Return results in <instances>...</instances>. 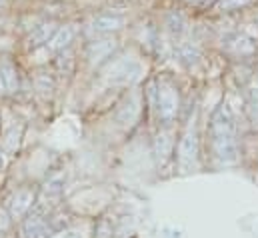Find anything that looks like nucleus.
I'll list each match as a JSON object with an SVG mask.
<instances>
[{
    "instance_id": "4",
    "label": "nucleus",
    "mask_w": 258,
    "mask_h": 238,
    "mask_svg": "<svg viewBox=\"0 0 258 238\" xmlns=\"http://www.w3.org/2000/svg\"><path fill=\"white\" fill-rule=\"evenodd\" d=\"M196 160V134L194 132H186L184 138L180 140L178 146V164L182 172H188L194 166Z\"/></svg>"
},
{
    "instance_id": "11",
    "label": "nucleus",
    "mask_w": 258,
    "mask_h": 238,
    "mask_svg": "<svg viewBox=\"0 0 258 238\" xmlns=\"http://www.w3.org/2000/svg\"><path fill=\"white\" fill-rule=\"evenodd\" d=\"M54 32H56V26H54V24H42V26H38V28L30 34V46L36 48V46L48 42Z\"/></svg>"
},
{
    "instance_id": "1",
    "label": "nucleus",
    "mask_w": 258,
    "mask_h": 238,
    "mask_svg": "<svg viewBox=\"0 0 258 238\" xmlns=\"http://www.w3.org/2000/svg\"><path fill=\"white\" fill-rule=\"evenodd\" d=\"M210 142H212L214 156L220 162L230 164L238 158L236 122H234V112L228 104H220L210 118Z\"/></svg>"
},
{
    "instance_id": "5",
    "label": "nucleus",
    "mask_w": 258,
    "mask_h": 238,
    "mask_svg": "<svg viewBox=\"0 0 258 238\" xmlns=\"http://www.w3.org/2000/svg\"><path fill=\"white\" fill-rule=\"evenodd\" d=\"M0 84L8 92H14L18 88V70H16L14 62L6 56L0 58Z\"/></svg>"
},
{
    "instance_id": "2",
    "label": "nucleus",
    "mask_w": 258,
    "mask_h": 238,
    "mask_svg": "<svg viewBox=\"0 0 258 238\" xmlns=\"http://www.w3.org/2000/svg\"><path fill=\"white\" fill-rule=\"evenodd\" d=\"M142 64L134 58H118L106 70V80L110 84H132L140 78Z\"/></svg>"
},
{
    "instance_id": "19",
    "label": "nucleus",
    "mask_w": 258,
    "mask_h": 238,
    "mask_svg": "<svg viewBox=\"0 0 258 238\" xmlns=\"http://www.w3.org/2000/svg\"><path fill=\"white\" fill-rule=\"evenodd\" d=\"M4 166H6V158H4V154L0 152V170H4Z\"/></svg>"
},
{
    "instance_id": "22",
    "label": "nucleus",
    "mask_w": 258,
    "mask_h": 238,
    "mask_svg": "<svg viewBox=\"0 0 258 238\" xmlns=\"http://www.w3.org/2000/svg\"><path fill=\"white\" fill-rule=\"evenodd\" d=\"M6 4V0H0V6H4Z\"/></svg>"
},
{
    "instance_id": "13",
    "label": "nucleus",
    "mask_w": 258,
    "mask_h": 238,
    "mask_svg": "<svg viewBox=\"0 0 258 238\" xmlns=\"http://www.w3.org/2000/svg\"><path fill=\"white\" fill-rule=\"evenodd\" d=\"M26 236L28 238H48V226L46 222H42L40 218H32L24 224Z\"/></svg>"
},
{
    "instance_id": "20",
    "label": "nucleus",
    "mask_w": 258,
    "mask_h": 238,
    "mask_svg": "<svg viewBox=\"0 0 258 238\" xmlns=\"http://www.w3.org/2000/svg\"><path fill=\"white\" fill-rule=\"evenodd\" d=\"M60 238H80L76 232H68V234H64V236H60Z\"/></svg>"
},
{
    "instance_id": "16",
    "label": "nucleus",
    "mask_w": 258,
    "mask_h": 238,
    "mask_svg": "<svg viewBox=\"0 0 258 238\" xmlns=\"http://www.w3.org/2000/svg\"><path fill=\"white\" fill-rule=\"evenodd\" d=\"M246 4H250V0H222L220 8L222 10H238V8L246 6Z\"/></svg>"
},
{
    "instance_id": "3",
    "label": "nucleus",
    "mask_w": 258,
    "mask_h": 238,
    "mask_svg": "<svg viewBox=\"0 0 258 238\" xmlns=\"http://www.w3.org/2000/svg\"><path fill=\"white\" fill-rule=\"evenodd\" d=\"M158 112L162 120H172L178 112V92L170 84H160L158 86Z\"/></svg>"
},
{
    "instance_id": "12",
    "label": "nucleus",
    "mask_w": 258,
    "mask_h": 238,
    "mask_svg": "<svg viewBox=\"0 0 258 238\" xmlns=\"http://www.w3.org/2000/svg\"><path fill=\"white\" fill-rule=\"evenodd\" d=\"M228 46L236 54H252L254 52V42L250 38H246V36H240V34L238 36H232Z\"/></svg>"
},
{
    "instance_id": "21",
    "label": "nucleus",
    "mask_w": 258,
    "mask_h": 238,
    "mask_svg": "<svg viewBox=\"0 0 258 238\" xmlns=\"http://www.w3.org/2000/svg\"><path fill=\"white\" fill-rule=\"evenodd\" d=\"M186 2H192V4H202L204 0H186Z\"/></svg>"
},
{
    "instance_id": "8",
    "label": "nucleus",
    "mask_w": 258,
    "mask_h": 238,
    "mask_svg": "<svg viewBox=\"0 0 258 238\" xmlns=\"http://www.w3.org/2000/svg\"><path fill=\"white\" fill-rule=\"evenodd\" d=\"M76 36V26L74 24H66L56 28V32L52 34L50 42H48V48L50 50H64L66 46L72 42V38Z\"/></svg>"
},
{
    "instance_id": "6",
    "label": "nucleus",
    "mask_w": 258,
    "mask_h": 238,
    "mask_svg": "<svg viewBox=\"0 0 258 238\" xmlns=\"http://www.w3.org/2000/svg\"><path fill=\"white\" fill-rule=\"evenodd\" d=\"M116 48V42L106 38V40H96L88 46V60L90 64H100L102 60H106Z\"/></svg>"
},
{
    "instance_id": "14",
    "label": "nucleus",
    "mask_w": 258,
    "mask_h": 238,
    "mask_svg": "<svg viewBox=\"0 0 258 238\" xmlns=\"http://www.w3.org/2000/svg\"><path fill=\"white\" fill-rule=\"evenodd\" d=\"M166 26H168V30H170L172 34H180V32H184L186 20H184L182 14H178V12H170V14L166 16Z\"/></svg>"
},
{
    "instance_id": "15",
    "label": "nucleus",
    "mask_w": 258,
    "mask_h": 238,
    "mask_svg": "<svg viewBox=\"0 0 258 238\" xmlns=\"http://www.w3.org/2000/svg\"><path fill=\"white\" fill-rule=\"evenodd\" d=\"M170 146H172V142H170L168 134H160V136L156 138V152H158V156L166 158V156L170 154Z\"/></svg>"
},
{
    "instance_id": "10",
    "label": "nucleus",
    "mask_w": 258,
    "mask_h": 238,
    "mask_svg": "<svg viewBox=\"0 0 258 238\" xmlns=\"http://www.w3.org/2000/svg\"><path fill=\"white\" fill-rule=\"evenodd\" d=\"M138 116V96L132 94L128 100L120 106V110L116 112V120L122 124H132Z\"/></svg>"
},
{
    "instance_id": "9",
    "label": "nucleus",
    "mask_w": 258,
    "mask_h": 238,
    "mask_svg": "<svg viewBox=\"0 0 258 238\" xmlns=\"http://www.w3.org/2000/svg\"><path fill=\"white\" fill-rule=\"evenodd\" d=\"M32 204V192L30 190H18L10 200V212L12 216H22Z\"/></svg>"
},
{
    "instance_id": "7",
    "label": "nucleus",
    "mask_w": 258,
    "mask_h": 238,
    "mask_svg": "<svg viewBox=\"0 0 258 238\" xmlns=\"http://www.w3.org/2000/svg\"><path fill=\"white\" fill-rule=\"evenodd\" d=\"M124 26V18L116 14H100L92 20V30L94 32H116Z\"/></svg>"
},
{
    "instance_id": "17",
    "label": "nucleus",
    "mask_w": 258,
    "mask_h": 238,
    "mask_svg": "<svg viewBox=\"0 0 258 238\" xmlns=\"http://www.w3.org/2000/svg\"><path fill=\"white\" fill-rule=\"evenodd\" d=\"M248 114H250V120L258 124V94L252 96V100H250V104H248Z\"/></svg>"
},
{
    "instance_id": "18",
    "label": "nucleus",
    "mask_w": 258,
    "mask_h": 238,
    "mask_svg": "<svg viewBox=\"0 0 258 238\" xmlns=\"http://www.w3.org/2000/svg\"><path fill=\"white\" fill-rule=\"evenodd\" d=\"M182 56L186 60H196L198 58V50L194 46H190V44H184L182 46Z\"/></svg>"
}]
</instances>
